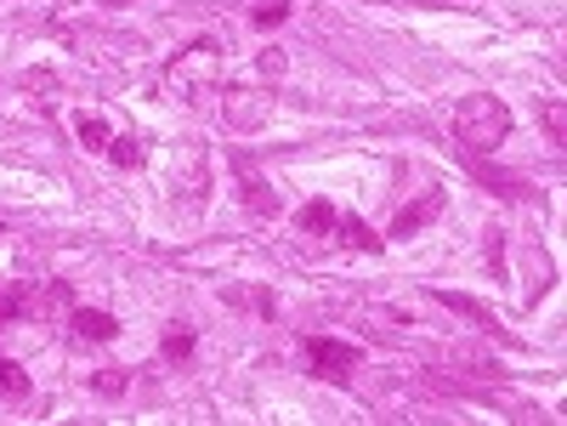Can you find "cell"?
Wrapping results in <instances>:
<instances>
[{
  "instance_id": "6da1fadb",
  "label": "cell",
  "mask_w": 567,
  "mask_h": 426,
  "mask_svg": "<svg viewBox=\"0 0 567 426\" xmlns=\"http://www.w3.org/2000/svg\"><path fill=\"white\" fill-rule=\"evenodd\" d=\"M449 126H454V137H460L471 153H494V148L511 137V108H505L500 97H482V92H477V97H460V103H454V120H449Z\"/></svg>"
},
{
  "instance_id": "7a4b0ae2",
  "label": "cell",
  "mask_w": 567,
  "mask_h": 426,
  "mask_svg": "<svg viewBox=\"0 0 567 426\" xmlns=\"http://www.w3.org/2000/svg\"><path fill=\"white\" fill-rule=\"evenodd\" d=\"M307 353H312V370H318L323 381H352V370L363 364V353H357V347H346V341H330V336H312V341H307Z\"/></svg>"
},
{
  "instance_id": "3957f363",
  "label": "cell",
  "mask_w": 567,
  "mask_h": 426,
  "mask_svg": "<svg viewBox=\"0 0 567 426\" xmlns=\"http://www.w3.org/2000/svg\"><path fill=\"white\" fill-rule=\"evenodd\" d=\"M267 114H272V97H267V92H227V103H222V120H227L233 131H261Z\"/></svg>"
},
{
  "instance_id": "277c9868",
  "label": "cell",
  "mask_w": 567,
  "mask_h": 426,
  "mask_svg": "<svg viewBox=\"0 0 567 426\" xmlns=\"http://www.w3.org/2000/svg\"><path fill=\"white\" fill-rule=\"evenodd\" d=\"M68 324H74V341H114L119 336V319L103 313V307H68Z\"/></svg>"
},
{
  "instance_id": "5b68a950",
  "label": "cell",
  "mask_w": 567,
  "mask_h": 426,
  "mask_svg": "<svg viewBox=\"0 0 567 426\" xmlns=\"http://www.w3.org/2000/svg\"><path fill=\"white\" fill-rule=\"evenodd\" d=\"M238 177H245V205H250L256 216H278V188H267L250 160H238Z\"/></svg>"
},
{
  "instance_id": "8992f818",
  "label": "cell",
  "mask_w": 567,
  "mask_h": 426,
  "mask_svg": "<svg viewBox=\"0 0 567 426\" xmlns=\"http://www.w3.org/2000/svg\"><path fill=\"white\" fill-rule=\"evenodd\" d=\"M442 211V188H431L420 205H409V211H397V222H392V234H415V227H426L431 216Z\"/></svg>"
},
{
  "instance_id": "52a82bcc",
  "label": "cell",
  "mask_w": 567,
  "mask_h": 426,
  "mask_svg": "<svg viewBox=\"0 0 567 426\" xmlns=\"http://www.w3.org/2000/svg\"><path fill=\"white\" fill-rule=\"evenodd\" d=\"M335 234H341L346 251H381V234H370L363 216H335Z\"/></svg>"
},
{
  "instance_id": "ba28073f",
  "label": "cell",
  "mask_w": 567,
  "mask_h": 426,
  "mask_svg": "<svg viewBox=\"0 0 567 426\" xmlns=\"http://www.w3.org/2000/svg\"><path fill=\"white\" fill-rule=\"evenodd\" d=\"M296 222H301V234L318 239V234H330V227H335V205H330V200H312V205H301Z\"/></svg>"
},
{
  "instance_id": "9c48e42d",
  "label": "cell",
  "mask_w": 567,
  "mask_h": 426,
  "mask_svg": "<svg viewBox=\"0 0 567 426\" xmlns=\"http://www.w3.org/2000/svg\"><path fill=\"white\" fill-rule=\"evenodd\" d=\"M437 301L442 307H454V313H466V319H477V330H494V313L482 301H471V296H454V290H437Z\"/></svg>"
},
{
  "instance_id": "30bf717a",
  "label": "cell",
  "mask_w": 567,
  "mask_h": 426,
  "mask_svg": "<svg viewBox=\"0 0 567 426\" xmlns=\"http://www.w3.org/2000/svg\"><path fill=\"white\" fill-rule=\"evenodd\" d=\"M126 386H131V370H119V364H108V370L92 375V393H103V398H119Z\"/></svg>"
},
{
  "instance_id": "8fae6325",
  "label": "cell",
  "mask_w": 567,
  "mask_h": 426,
  "mask_svg": "<svg viewBox=\"0 0 567 426\" xmlns=\"http://www.w3.org/2000/svg\"><path fill=\"white\" fill-rule=\"evenodd\" d=\"M0 398H29V375L12 359H0Z\"/></svg>"
},
{
  "instance_id": "7c38bea8",
  "label": "cell",
  "mask_w": 567,
  "mask_h": 426,
  "mask_svg": "<svg viewBox=\"0 0 567 426\" xmlns=\"http://www.w3.org/2000/svg\"><path fill=\"white\" fill-rule=\"evenodd\" d=\"M103 153H108L114 166H126V171H131V166H142V142H137V137H108V148H103Z\"/></svg>"
},
{
  "instance_id": "4fadbf2b",
  "label": "cell",
  "mask_w": 567,
  "mask_h": 426,
  "mask_svg": "<svg viewBox=\"0 0 567 426\" xmlns=\"http://www.w3.org/2000/svg\"><path fill=\"white\" fill-rule=\"evenodd\" d=\"M79 142H86V148H97V153L108 148V126L97 120V114H86V120H79Z\"/></svg>"
},
{
  "instance_id": "5bb4252c",
  "label": "cell",
  "mask_w": 567,
  "mask_h": 426,
  "mask_svg": "<svg viewBox=\"0 0 567 426\" xmlns=\"http://www.w3.org/2000/svg\"><path fill=\"white\" fill-rule=\"evenodd\" d=\"M159 353H165L171 364H176V359H188V353H193V330H171V336H165V347H159Z\"/></svg>"
},
{
  "instance_id": "9a60e30c",
  "label": "cell",
  "mask_w": 567,
  "mask_h": 426,
  "mask_svg": "<svg viewBox=\"0 0 567 426\" xmlns=\"http://www.w3.org/2000/svg\"><path fill=\"white\" fill-rule=\"evenodd\" d=\"M284 12H290V7H256V23L267 29V23H284Z\"/></svg>"
},
{
  "instance_id": "2e32d148",
  "label": "cell",
  "mask_w": 567,
  "mask_h": 426,
  "mask_svg": "<svg viewBox=\"0 0 567 426\" xmlns=\"http://www.w3.org/2000/svg\"><path fill=\"white\" fill-rule=\"evenodd\" d=\"M545 126H550V137L561 142V103H550V114H545Z\"/></svg>"
},
{
  "instance_id": "e0dca14e",
  "label": "cell",
  "mask_w": 567,
  "mask_h": 426,
  "mask_svg": "<svg viewBox=\"0 0 567 426\" xmlns=\"http://www.w3.org/2000/svg\"><path fill=\"white\" fill-rule=\"evenodd\" d=\"M0 319H12V301H0Z\"/></svg>"
},
{
  "instance_id": "ac0fdd59",
  "label": "cell",
  "mask_w": 567,
  "mask_h": 426,
  "mask_svg": "<svg viewBox=\"0 0 567 426\" xmlns=\"http://www.w3.org/2000/svg\"><path fill=\"white\" fill-rule=\"evenodd\" d=\"M108 7H119V0H108Z\"/></svg>"
},
{
  "instance_id": "d6986e66",
  "label": "cell",
  "mask_w": 567,
  "mask_h": 426,
  "mask_svg": "<svg viewBox=\"0 0 567 426\" xmlns=\"http://www.w3.org/2000/svg\"><path fill=\"white\" fill-rule=\"evenodd\" d=\"M0 234H7V227H0Z\"/></svg>"
}]
</instances>
